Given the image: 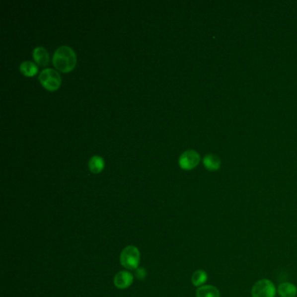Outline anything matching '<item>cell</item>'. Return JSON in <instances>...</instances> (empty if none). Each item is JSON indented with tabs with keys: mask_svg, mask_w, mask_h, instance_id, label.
I'll return each instance as SVG.
<instances>
[{
	"mask_svg": "<svg viewBox=\"0 0 297 297\" xmlns=\"http://www.w3.org/2000/svg\"><path fill=\"white\" fill-rule=\"evenodd\" d=\"M53 66L62 73L71 72L77 63V57L71 47L62 46L55 51L53 57Z\"/></svg>",
	"mask_w": 297,
	"mask_h": 297,
	"instance_id": "cell-1",
	"label": "cell"
},
{
	"mask_svg": "<svg viewBox=\"0 0 297 297\" xmlns=\"http://www.w3.org/2000/svg\"><path fill=\"white\" fill-rule=\"evenodd\" d=\"M121 265L128 269H138L141 260V253L138 248L135 246H128L121 252Z\"/></svg>",
	"mask_w": 297,
	"mask_h": 297,
	"instance_id": "cell-2",
	"label": "cell"
},
{
	"mask_svg": "<svg viewBox=\"0 0 297 297\" xmlns=\"http://www.w3.org/2000/svg\"><path fill=\"white\" fill-rule=\"evenodd\" d=\"M39 81L45 88L49 91H55L61 86V78L60 74L52 68L43 70L39 74Z\"/></svg>",
	"mask_w": 297,
	"mask_h": 297,
	"instance_id": "cell-3",
	"label": "cell"
},
{
	"mask_svg": "<svg viewBox=\"0 0 297 297\" xmlns=\"http://www.w3.org/2000/svg\"><path fill=\"white\" fill-rule=\"evenodd\" d=\"M276 294V286L269 279L259 280L252 287V297H275Z\"/></svg>",
	"mask_w": 297,
	"mask_h": 297,
	"instance_id": "cell-4",
	"label": "cell"
},
{
	"mask_svg": "<svg viewBox=\"0 0 297 297\" xmlns=\"http://www.w3.org/2000/svg\"><path fill=\"white\" fill-rule=\"evenodd\" d=\"M201 157L195 150H188L183 152L179 159V165L182 169L191 170L200 162Z\"/></svg>",
	"mask_w": 297,
	"mask_h": 297,
	"instance_id": "cell-5",
	"label": "cell"
},
{
	"mask_svg": "<svg viewBox=\"0 0 297 297\" xmlns=\"http://www.w3.org/2000/svg\"><path fill=\"white\" fill-rule=\"evenodd\" d=\"M134 282V276L131 273L122 270L117 273L116 276L114 277V285L120 290L128 289V287L131 286Z\"/></svg>",
	"mask_w": 297,
	"mask_h": 297,
	"instance_id": "cell-6",
	"label": "cell"
},
{
	"mask_svg": "<svg viewBox=\"0 0 297 297\" xmlns=\"http://www.w3.org/2000/svg\"><path fill=\"white\" fill-rule=\"evenodd\" d=\"M32 56L36 63L41 67H46L49 63V53L44 47H36L32 52Z\"/></svg>",
	"mask_w": 297,
	"mask_h": 297,
	"instance_id": "cell-7",
	"label": "cell"
},
{
	"mask_svg": "<svg viewBox=\"0 0 297 297\" xmlns=\"http://www.w3.org/2000/svg\"><path fill=\"white\" fill-rule=\"evenodd\" d=\"M277 292L281 297H296L297 296V287L290 283L280 284Z\"/></svg>",
	"mask_w": 297,
	"mask_h": 297,
	"instance_id": "cell-8",
	"label": "cell"
},
{
	"mask_svg": "<svg viewBox=\"0 0 297 297\" xmlns=\"http://www.w3.org/2000/svg\"><path fill=\"white\" fill-rule=\"evenodd\" d=\"M196 297H221V293L216 287L203 285L196 290Z\"/></svg>",
	"mask_w": 297,
	"mask_h": 297,
	"instance_id": "cell-9",
	"label": "cell"
},
{
	"mask_svg": "<svg viewBox=\"0 0 297 297\" xmlns=\"http://www.w3.org/2000/svg\"><path fill=\"white\" fill-rule=\"evenodd\" d=\"M203 163L206 168L210 171H216L218 170L221 166V159H220L218 156L215 155V154H208L204 157L203 159Z\"/></svg>",
	"mask_w": 297,
	"mask_h": 297,
	"instance_id": "cell-10",
	"label": "cell"
},
{
	"mask_svg": "<svg viewBox=\"0 0 297 297\" xmlns=\"http://www.w3.org/2000/svg\"><path fill=\"white\" fill-rule=\"evenodd\" d=\"M104 166H105V161L102 157H100V156H92V158L89 159V169L92 173H100L104 168Z\"/></svg>",
	"mask_w": 297,
	"mask_h": 297,
	"instance_id": "cell-11",
	"label": "cell"
},
{
	"mask_svg": "<svg viewBox=\"0 0 297 297\" xmlns=\"http://www.w3.org/2000/svg\"><path fill=\"white\" fill-rule=\"evenodd\" d=\"M192 284L195 287H202L205 284L206 282L208 281V274L202 269L196 270L191 278Z\"/></svg>",
	"mask_w": 297,
	"mask_h": 297,
	"instance_id": "cell-12",
	"label": "cell"
},
{
	"mask_svg": "<svg viewBox=\"0 0 297 297\" xmlns=\"http://www.w3.org/2000/svg\"><path fill=\"white\" fill-rule=\"evenodd\" d=\"M19 70L27 77H32L38 73V67L32 61H24L19 67Z\"/></svg>",
	"mask_w": 297,
	"mask_h": 297,
	"instance_id": "cell-13",
	"label": "cell"
},
{
	"mask_svg": "<svg viewBox=\"0 0 297 297\" xmlns=\"http://www.w3.org/2000/svg\"><path fill=\"white\" fill-rule=\"evenodd\" d=\"M136 276H137L139 279H143L146 276L145 270L143 269H137V271H136Z\"/></svg>",
	"mask_w": 297,
	"mask_h": 297,
	"instance_id": "cell-14",
	"label": "cell"
}]
</instances>
